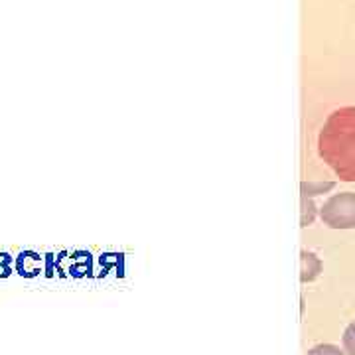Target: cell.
Returning <instances> with one entry per match:
<instances>
[{"label": "cell", "mask_w": 355, "mask_h": 355, "mask_svg": "<svg viewBox=\"0 0 355 355\" xmlns=\"http://www.w3.org/2000/svg\"><path fill=\"white\" fill-rule=\"evenodd\" d=\"M318 153L343 182H355V107L328 116L318 137Z\"/></svg>", "instance_id": "6da1fadb"}, {"label": "cell", "mask_w": 355, "mask_h": 355, "mask_svg": "<svg viewBox=\"0 0 355 355\" xmlns=\"http://www.w3.org/2000/svg\"><path fill=\"white\" fill-rule=\"evenodd\" d=\"M320 217L331 229H355V191H342L331 196L322 205Z\"/></svg>", "instance_id": "7a4b0ae2"}, {"label": "cell", "mask_w": 355, "mask_h": 355, "mask_svg": "<svg viewBox=\"0 0 355 355\" xmlns=\"http://www.w3.org/2000/svg\"><path fill=\"white\" fill-rule=\"evenodd\" d=\"M42 263H44L42 257H38L36 253H30V251L20 253L18 254V259H16V272L26 277V279H32V277L40 275Z\"/></svg>", "instance_id": "3957f363"}, {"label": "cell", "mask_w": 355, "mask_h": 355, "mask_svg": "<svg viewBox=\"0 0 355 355\" xmlns=\"http://www.w3.org/2000/svg\"><path fill=\"white\" fill-rule=\"evenodd\" d=\"M322 272V261L310 251H302L300 253V280L302 282H312L316 280Z\"/></svg>", "instance_id": "277c9868"}, {"label": "cell", "mask_w": 355, "mask_h": 355, "mask_svg": "<svg viewBox=\"0 0 355 355\" xmlns=\"http://www.w3.org/2000/svg\"><path fill=\"white\" fill-rule=\"evenodd\" d=\"M334 186H336L334 182H302L300 190L306 198H314L320 193H328L330 190H334Z\"/></svg>", "instance_id": "5b68a950"}, {"label": "cell", "mask_w": 355, "mask_h": 355, "mask_svg": "<svg viewBox=\"0 0 355 355\" xmlns=\"http://www.w3.org/2000/svg\"><path fill=\"white\" fill-rule=\"evenodd\" d=\"M314 217H316V205H314V202H312L310 198L302 196V219H300L302 227H306V225H312Z\"/></svg>", "instance_id": "8992f818"}, {"label": "cell", "mask_w": 355, "mask_h": 355, "mask_svg": "<svg viewBox=\"0 0 355 355\" xmlns=\"http://www.w3.org/2000/svg\"><path fill=\"white\" fill-rule=\"evenodd\" d=\"M342 340H343V349H345L349 355H355V322L345 328Z\"/></svg>", "instance_id": "52a82bcc"}, {"label": "cell", "mask_w": 355, "mask_h": 355, "mask_svg": "<svg viewBox=\"0 0 355 355\" xmlns=\"http://www.w3.org/2000/svg\"><path fill=\"white\" fill-rule=\"evenodd\" d=\"M306 355H345L338 347V345H331V343H320V345H316V347H312L310 352Z\"/></svg>", "instance_id": "ba28073f"}, {"label": "cell", "mask_w": 355, "mask_h": 355, "mask_svg": "<svg viewBox=\"0 0 355 355\" xmlns=\"http://www.w3.org/2000/svg\"><path fill=\"white\" fill-rule=\"evenodd\" d=\"M12 275V266L10 265H0V279H6Z\"/></svg>", "instance_id": "9c48e42d"}, {"label": "cell", "mask_w": 355, "mask_h": 355, "mask_svg": "<svg viewBox=\"0 0 355 355\" xmlns=\"http://www.w3.org/2000/svg\"><path fill=\"white\" fill-rule=\"evenodd\" d=\"M46 275H48V277L53 275V259H51V254L46 257Z\"/></svg>", "instance_id": "30bf717a"}, {"label": "cell", "mask_w": 355, "mask_h": 355, "mask_svg": "<svg viewBox=\"0 0 355 355\" xmlns=\"http://www.w3.org/2000/svg\"><path fill=\"white\" fill-rule=\"evenodd\" d=\"M0 265H12V257L6 253H0Z\"/></svg>", "instance_id": "8fae6325"}]
</instances>
